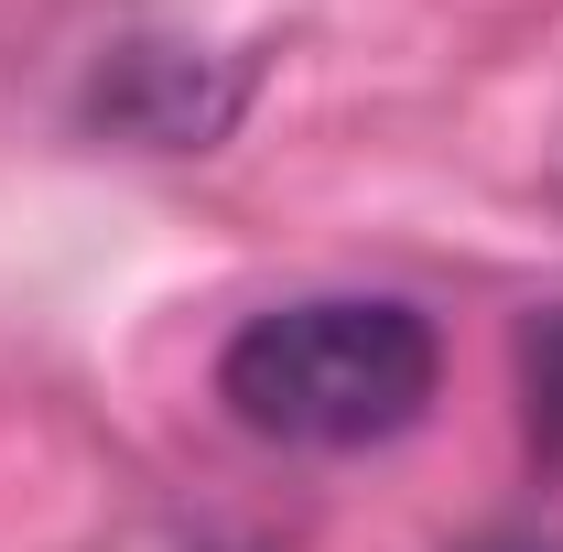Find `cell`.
Wrapping results in <instances>:
<instances>
[{"mask_svg":"<svg viewBox=\"0 0 563 552\" xmlns=\"http://www.w3.org/2000/svg\"><path fill=\"white\" fill-rule=\"evenodd\" d=\"M444 379V346L412 303L390 292H314V303H272L250 314L228 357H217V401L250 422L261 444H390L412 433L422 401Z\"/></svg>","mask_w":563,"mask_h":552,"instance_id":"obj_1","label":"cell"},{"mask_svg":"<svg viewBox=\"0 0 563 552\" xmlns=\"http://www.w3.org/2000/svg\"><path fill=\"white\" fill-rule=\"evenodd\" d=\"M98 120L163 141V152H207V141L239 120V76H217V87H207L174 44H131L120 66L98 76Z\"/></svg>","mask_w":563,"mask_h":552,"instance_id":"obj_2","label":"cell"}]
</instances>
